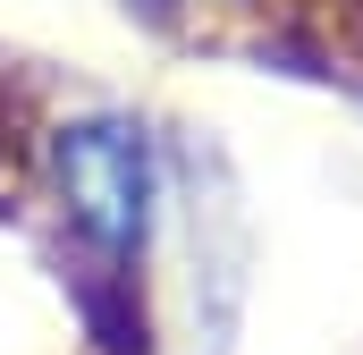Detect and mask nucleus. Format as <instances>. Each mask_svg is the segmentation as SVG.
I'll list each match as a JSON object with an SVG mask.
<instances>
[{"label": "nucleus", "mask_w": 363, "mask_h": 355, "mask_svg": "<svg viewBox=\"0 0 363 355\" xmlns=\"http://www.w3.org/2000/svg\"><path fill=\"white\" fill-rule=\"evenodd\" d=\"M43 170H51V203H60L68 237L110 279H135V263L152 254L161 203H169L152 127L135 110H68L43 144Z\"/></svg>", "instance_id": "1"}]
</instances>
